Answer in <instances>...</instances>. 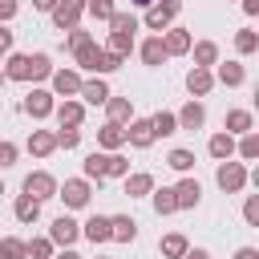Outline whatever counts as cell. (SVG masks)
Returning <instances> with one entry per match:
<instances>
[{
    "instance_id": "1",
    "label": "cell",
    "mask_w": 259,
    "mask_h": 259,
    "mask_svg": "<svg viewBox=\"0 0 259 259\" xmlns=\"http://www.w3.org/2000/svg\"><path fill=\"white\" fill-rule=\"evenodd\" d=\"M214 182H219L227 194H239V190H243L251 178H247V166H243V162H231V158H227V162H219V170H214Z\"/></svg>"
},
{
    "instance_id": "2",
    "label": "cell",
    "mask_w": 259,
    "mask_h": 259,
    "mask_svg": "<svg viewBox=\"0 0 259 259\" xmlns=\"http://www.w3.org/2000/svg\"><path fill=\"white\" fill-rule=\"evenodd\" d=\"M57 198H65L69 210H81V206H89L93 186H89V178H65V186H57Z\"/></svg>"
},
{
    "instance_id": "3",
    "label": "cell",
    "mask_w": 259,
    "mask_h": 259,
    "mask_svg": "<svg viewBox=\"0 0 259 259\" xmlns=\"http://www.w3.org/2000/svg\"><path fill=\"white\" fill-rule=\"evenodd\" d=\"M182 12V0H154L150 8H146V28L150 32H162V28H170V20Z\"/></svg>"
},
{
    "instance_id": "4",
    "label": "cell",
    "mask_w": 259,
    "mask_h": 259,
    "mask_svg": "<svg viewBox=\"0 0 259 259\" xmlns=\"http://www.w3.org/2000/svg\"><path fill=\"white\" fill-rule=\"evenodd\" d=\"M24 194H28V198H36V202L57 198V178H53L49 170H32V174L24 178Z\"/></svg>"
},
{
    "instance_id": "5",
    "label": "cell",
    "mask_w": 259,
    "mask_h": 259,
    "mask_svg": "<svg viewBox=\"0 0 259 259\" xmlns=\"http://www.w3.org/2000/svg\"><path fill=\"white\" fill-rule=\"evenodd\" d=\"M125 142L134 146V150H150L158 138H154V125H150V117H130L125 121Z\"/></svg>"
},
{
    "instance_id": "6",
    "label": "cell",
    "mask_w": 259,
    "mask_h": 259,
    "mask_svg": "<svg viewBox=\"0 0 259 259\" xmlns=\"http://www.w3.org/2000/svg\"><path fill=\"white\" fill-rule=\"evenodd\" d=\"M81 12H85V0H57V8H53V24H57L61 32H69V28L81 24Z\"/></svg>"
},
{
    "instance_id": "7",
    "label": "cell",
    "mask_w": 259,
    "mask_h": 259,
    "mask_svg": "<svg viewBox=\"0 0 259 259\" xmlns=\"http://www.w3.org/2000/svg\"><path fill=\"white\" fill-rule=\"evenodd\" d=\"M49 239H53V247H73V243L81 239V223H73L69 214H61V219H53Z\"/></svg>"
},
{
    "instance_id": "8",
    "label": "cell",
    "mask_w": 259,
    "mask_h": 259,
    "mask_svg": "<svg viewBox=\"0 0 259 259\" xmlns=\"http://www.w3.org/2000/svg\"><path fill=\"white\" fill-rule=\"evenodd\" d=\"M49 81H53V93L57 97H77L81 93V73L77 69H53Z\"/></svg>"
},
{
    "instance_id": "9",
    "label": "cell",
    "mask_w": 259,
    "mask_h": 259,
    "mask_svg": "<svg viewBox=\"0 0 259 259\" xmlns=\"http://www.w3.org/2000/svg\"><path fill=\"white\" fill-rule=\"evenodd\" d=\"M158 36H162V45H166L170 57H182V53H190V45H194L190 28H162Z\"/></svg>"
},
{
    "instance_id": "10",
    "label": "cell",
    "mask_w": 259,
    "mask_h": 259,
    "mask_svg": "<svg viewBox=\"0 0 259 259\" xmlns=\"http://www.w3.org/2000/svg\"><path fill=\"white\" fill-rule=\"evenodd\" d=\"M53 105H57V101H53V93H49V89H32V93L24 97V113H28V117H36V121H40V117H49V113H53Z\"/></svg>"
},
{
    "instance_id": "11",
    "label": "cell",
    "mask_w": 259,
    "mask_h": 259,
    "mask_svg": "<svg viewBox=\"0 0 259 259\" xmlns=\"http://www.w3.org/2000/svg\"><path fill=\"white\" fill-rule=\"evenodd\" d=\"M174 190V202H178V210H190V206H198V198H202V186H198V178H182L178 186H170Z\"/></svg>"
},
{
    "instance_id": "12",
    "label": "cell",
    "mask_w": 259,
    "mask_h": 259,
    "mask_svg": "<svg viewBox=\"0 0 259 259\" xmlns=\"http://www.w3.org/2000/svg\"><path fill=\"white\" fill-rule=\"evenodd\" d=\"M186 89H190V97H206V93L214 89V73L202 69V65H194V69L186 73Z\"/></svg>"
},
{
    "instance_id": "13",
    "label": "cell",
    "mask_w": 259,
    "mask_h": 259,
    "mask_svg": "<svg viewBox=\"0 0 259 259\" xmlns=\"http://www.w3.org/2000/svg\"><path fill=\"white\" fill-rule=\"evenodd\" d=\"M174 117H178V130H202L206 109H202V101H194V97H190V101H186V105H182Z\"/></svg>"
},
{
    "instance_id": "14",
    "label": "cell",
    "mask_w": 259,
    "mask_h": 259,
    "mask_svg": "<svg viewBox=\"0 0 259 259\" xmlns=\"http://www.w3.org/2000/svg\"><path fill=\"white\" fill-rule=\"evenodd\" d=\"M138 57H142V61H146L150 69H158V65H162V61H166L170 53H166V45H162V36H146V40L138 45Z\"/></svg>"
},
{
    "instance_id": "15",
    "label": "cell",
    "mask_w": 259,
    "mask_h": 259,
    "mask_svg": "<svg viewBox=\"0 0 259 259\" xmlns=\"http://www.w3.org/2000/svg\"><path fill=\"white\" fill-rule=\"evenodd\" d=\"M53 150H57V134L53 130H32L28 134V154L32 158H49Z\"/></svg>"
},
{
    "instance_id": "16",
    "label": "cell",
    "mask_w": 259,
    "mask_h": 259,
    "mask_svg": "<svg viewBox=\"0 0 259 259\" xmlns=\"http://www.w3.org/2000/svg\"><path fill=\"white\" fill-rule=\"evenodd\" d=\"M109 239H113V243H134V239H138V223H134L130 214H113V219H109Z\"/></svg>"
},
{
    "instance_id": "17",
    "label": "cell",
    "mask_w": 259,
    "mask_h": 259,
    "mask_svg": "<svg viewBox=\"0 0 259 259\" xmlns=\"http://www.w3.org/2000/svg\"><path fill=\"white\" fill-rule=\"evenodd\" d=\"M81 105H105V97H109V85L101 81V77H93V81H81Z\"/></svg>"
},
{
    "instance_id": "18",
    "label": "cell",
    "mask_w": 259,
    "mask_h": 259,
    "mask_svg": "<svg viewBox=\"0 0 259 259\" xmlns=\"http://www.w3.org/2000/svg\"><path fill=\"white\" fill-rule=\"evenodd\" d=\"M53 113H57V121H61V125H81V121H85V105H81V101H73V97H65L61 105H53Z\"/></svg>"
},
{
    "instance_id": "19",
    "label": "cell",
    "mask_w": 259,
    "mask_h": 259,
    "mask_svg": "<svg viewBox=\"0 0 259 259\" xmlns=\"http://www.w3.org/2000/svg\"><path fill=\"white\" fill-rule=\"evenodd\" d=\"M97 146H101V150H121V146H125V125L105 121V125L97 130Z\"/></svg>"
},
{
    "instance_id": "20",
    "label": "cell",
    "mask_w": 259,
    "mask_h": 259,
    "mask_svg": "<svg viewBox=\"0 0 259 259\" xmlns=\"http://www.w3.org/2000/svg\"><path fill=\"white\" fill-rule=\"evenodd\" d=\"M206 154L210 158H219V162H227V158H235V134H214L210 142H206Z\"/></svg>"
},
{
    "instance_id": "21",
    "label": "cell",
    "mask_w": 259,
    "mask_h": 259,
    "mask_svg": "<svg viewBox=\"0 0 259 259\" xmlns=\"http://www.w3.org/2000/svg\"><path fill=\"white\" fill-rule=\"evenodd\" d=\"M121 182H125V194H130V198H142V194L154 190V174H146V170H134V174H125Z\"/></svg>"
},
{
    "instance_id": "22",
    "label": "cell",
    "mask_w": 259,
    "mask_h": 259,
    "mask_svg": "<svg viewBox=\"0 0 259 259\" xmlns=\"http://www.w3.org/2000/svg\"><path fill=\"white\" fill-rule=\"evenodd\" d=\"M0 73H4V81H24L28 77V53H8Z\"/></svg>"
},
{
    "instance_id": "23",
    "label": "cell",
    "mask_w": 259,
    "mask_h": 259,
    "mask_svg": "<svg viewBox=\"0 0 259 259\" xmlns=\"http://www.w3.org/2000/svg\"><path fill=\"white\" fill-rule=\"evenodd\" d=\"M49 77H53L49 53H28V77H24V81H49Z\"/></svg>"
},
{
    "instance_id": "24",
    "label": "cell",
    "mask_w": 259,
    "mask_h": 259,
    "mask_svg": "<svg viewBox=\"0 0 259 259\" xmlns=\"http://www.w3.org/2000/svg\"><path fill=\"white\" fill-rule=\"evenodd\" d=\"M105 113H109V121H117V125H125L130 117H134V105H130V97H105Z\"/></svg>"
},
{
    "instance_id": "25",
    "label": "cell",
    "mask_w": 259,
    "mask_h": 259,
    "mask_svg": "<svg viewBox=\"0 0 259 259\" xmlns=\"http://www.w3.org/2000/svg\"><path fill=\"white\" fill-rule=\"evenodd\" d=\"M81 235H85L89 243H109V214H93V219L81 227Z\"/></svg>"
},
{
    "instance_id": "26",
    "label": "cell",
    "mask_w": 259,
    "mask_h": 259,
    "mask_svg": "<svg viewBox=\"0 0 259 259\" xmlns=\"http://www.w3.org/2000/svg\"><path fill=\"white\" fill-rule=\"evenodd\" d=\"M214 81H223L227 89H235V85H243V81H247V69H243L239 61H227V65H219Z\"/></svg>"
},
{
    "instance_id": "27",
    "label": "cell",
    "mask_w": 259,
    "mask_h": 259,
    "mask_svg": "<svg viewBox=\"0 0 259 259\" xmlns=\"http://www.w3.org/2000/svg\"><path fill=\"white\" fill-rule=\"evenodd\" d=\"M223 130H227V134H247V130H255L251 109H231V113H227V121H223Z\"/></svg>"
},
{
    "instance_id": "28",
    "label": "cell",
    "mask_w": 259,
    "mask_h": 259,
    "mask_svg": "<svg viewBox=\"0 0 259 259\" xmlns=\"http://www.w3.org/2000/svg\"><path fill=\"white\" fill-rule=\"evenodd\" d=\"M12 214H16V223H36V219H40V202L28 198V194H20V198L12 202Z\"/></svg>"
},
{
    "instance_id": "29",
    "label": "cell",
    "mask_w": 259,
    "mask_h": 259,
    "mask_svg": "<svg viewBox=\"0 0 259 259\" xmlns=\"http://www.w3.org/2000/svg\"><path fill=\"white\" fill-rule=\"evenodd\" d=\"M186 235H178V231H170V235H162V243H158V251L166 255V259H182L186 255Z\"/></svg>"
},
{
    "instance_id": "30",
    "label": "cell",
    "mask_w": 259,
    "mask_h": 259,
    "mask_svg": "<svg viewBox=\"0 0 259 259\" xmlns=\"http://www.w3.org/2000/svg\"><path fill=\"white\" fill-rule=\"evenodd\" d=\"M190 53H194V65H202V69L219 65V45L214 40H198V45H190Z\"/></svg>"
},
{
    "instance_id": "31",
    "label": "cell",
    "mask_w": 259,
    "mask_h": 259,
    "mask_svg": "<svg viewBox=\"0 0 259 259\" xmlns=\"http://www.w3.org/2000/svg\"><path fill=\"white\" fill-rule=\"evenodd\" d=\"M235 154H239L243 162H255V158H259V134H255V130L239 134V142H235Z\"/></svg>"
},
{
    "instance_id": "32",
    "label": "cell",
    "mask_w": 259,
    "mask_h": 259,
    "mask_svg": "<svg viewBox=\"0 0 259 259\" xmlns=\"http://www.w3.org/2000/svg\"><path fill=\"white\" fill-rule=\"evenodd\" d=\"M150 125H154V138H170V134H178V117L166 113V109H158V113L150 117Z\"/></svg>"
},
{
    "instance_id": "33",
    "label": "cell",
    "mask_w": 259,
    "mask_h": 259,
    "mask_svg": "<svg viewBox=\"0 0 259 259\" xmlns=\"http://www.w3.org/2000/svg\"><path fill=\"white\" fill-rule=\"evenodd\" d=\"M81 166H85V178H89V182H97V186L105 182V154H101V150H93Z\"/></svg>"
},
{
    "instance_id": "34",
    "label": "cell",
    "mask_w": 259,
    "mask_h": 259,
    "mask_svg": "<svg viewBox=\"0 0 259 259\" xmlns=\"http://www.w3.org/2000/svg\"><path fill=\"white\" fill-rule=\"evenodd\" d=\"M105 24H109V32H130V36L138 32V16L134 12H113Z\"/></svg>"
},
{
    "instance_id": "35",
    "label": "cell",
    "mask_w": 259,
    "mask_h": 259,
    "mask_svg": "<svg viewBox=\"0 0 259 259\" xmlns=\"http://www.w3.org/2000/svg\"><path fill=\"white\" fill-rule=\"evenodd\" d=\"M121 61H125V57H117V53L101 49V53H97V65H93V73H97V77H105V73H117V69H121Z\"/></svg>"
},
{
    "instance_id": "36",
    "label": "cell",
    "mask_w": 259,
    "mask_h": 259,
    "mask_svg": "<svg viewBox=\"0 0 259 259\" xmlns=\"http://www.w3.org/2000/svg\"><path fill=\"white\" fill-rule=\"evenodd\" d=\"M166 166H170V170H178V174H190V166H194V154L178 146V150H170V154H166Z\"/></svg>"
},
{
    "instance_id": "37",
    "label": "cell",
    "mask_w": 259,
    "mask_h": 259,
    "mask_svg": "<svg viewBox=\"0 0 259 259\" xmlns=\"http://www.w3.org/2000/svg\"><path fill=\"white\" fill-rule=\"evenodd\" d=\"M130 174V158H121L117 150L105 154V178H125Z\"/></svg>"
},
{
    "instance_id": "38",
    "label": "cell",
    "mask_w": 259,
    "mask_h": 259,
    "mask_svg": "<svg viewBox=\"0 0 259 259\" xmlns=\"http://www.w3.org/2000/svg\"><path fill=\"white\" fill-rule=\"evenodd\" d=\"M235 49H239L243 57H251V53L259 49V32H255V28H239V32H235Z\"/></svg>"
},
{
    "instance_id": "39",
    "label": "cell",
    "mask_w": 259,
    "mask_h": 259,
    "mask_svg": "<svg viewBox=\"0 0 259 259\" xmlns=\"http://www.w3.org/2000/svg\"><path fill=\"white\" fill-rule=\"evenodd\" d=\"M81 146V125H61L57 130V150H77Z\"/></svg>"
},
{
    "instance_id": "40",
    "label": "cell",
    "mask_w": 259,
    "mask_h": 259,
    "mask_svg": "<svg viewBox=\"0 0 259 259\" xmlns=\"http://www.w3.org/2000/svg\"><path fill=\"white\" fill-rule=\"evenodd\" d=\"M150 194H154V210H158V214H174V210H178V202H174V190H170V186L150 190Z\"/></svg>"
},
{
    "instance_id": "41",
    "label": "cell",
    "mask_w": 259,
    "mask_h": 259,
    "mask_svg": "<svg viewBox=\"0 0 259 259\" xmlns=\"http://www.w3.org/2000/svg\"><path fill=\"white\" fill-rule=\"evenodd\" d=\"M24 259H53V239H28Z\"/></svg>"
},
{
    "instance_id": "42",
    "label": "cell",
    "mask_w": 259,
    "mask_h": 259,
    "mask_svg": "<svg viewBox=\"0 0 259 259\" xmlns=\"http://www.w3.org/2000/svg\"><path fill=\"white\" fill-rule=\"evenodd\" d=\"M109 53H117V57H130L134 53V36L130 32H109V45H105Z\"/></svg>"
},
{
    "instance_id": "43",
    "label": "cell",
    "mask_w": 259,
    "mask_h": 259,
    "mask_svg": "<svg viewBox=\"0 0 259 259\" xmlns=\"http://www.w3.org/2000/svg\"><path fill=\"white\" fill-rule=\"evenodd\" d=\"M97 53H101V45H97V40H89V45H85V49H77L73 57H77V65H81L85 73H93V65H97Z\"/></svg>"
},
{
    "instance_id": "44",
    "label": "cell",
    "mask_w": 259,
    "mask_h": 259,
    "mask_svg": "<svg viewBox=\"0 0 259 259\" xmlns=\"http://www.w3.org/2000/svg\"><path fill=\"white\" fill-rule=\"evenodd\" d=\"M85 12H89L93 20H109L117 8H113V0H85Z\"/></svg>"
},
{
    "instance_id": "45",
    "label": "cell",
    "mask_w": 259,
    "mask_h": 259,
    "mask_svg": "<svg viewBox=\"0 0 259 259\" xmlns=\"http://www.w3.org/2000/svg\"><path fill=\"white\" fill-rule=\"evenodd\" d=\"M0 259H24V239H0Z\"/></svg>"
},
{
    "instance_id": "46",
    "label": "cell",
    "mask_w": 259,
    "mask_h": 259,
    "mask_svg": "<svg viewBox=\"0 0 259 259\" xmlns=\"http://www.w3.org/2000/svg\"><path fill=\"white\" fill-rule=\"evenodd\" d=\"M89 40H93V32H85V28H69V49H73V53L85 49Z\"/></svg>"
},
{
    "instance_id": "47",
    "label": "cell",
    "mask_w": 259,
    "mask_h": 259,
    "mask_svg": "<svg viewBox=\"0 0 259 259\" xmlns=\"http://www.w3.org/2000/svg\"><path fill=\"white\" fill-rule=\"evenodd\" d=\"M243 219H247L251 227H259V194H251V198L243 202Z\"/></svg>"
},
{
    "instance_id": "48",
    "label": "cell",
    "mask_w": 259,
    "mask_h": 259,
    "mask_svg": "<svg viewBox=\"0 0 259 259\" xmlns=\"http://www.w3.org/2000/svg\"><path fill=\"white\" fill-rule=\"evenodd\" d=\"M16 154H20V150H16L12 142H0V170H8V166H16Z\"/></svg>"
},
{
    "instance_id": "49",
    "label": "cell",
    "mask_w": 259,
    "mask_h": 259,
    "mask_svg": "<svg viewBox=\"0 0 259 259\" xmlns=\"http://www.w3.org/2000/svg\"><path fill=\"white\" fill-rule=\"evenodd\" d=\"M16 8H20L16 0H0V24H8V20L16 16Z\"/></svg>"
},
{
    "instance_id": "50",
    "label": "cell",
    "mask_w": 259,
    "mask_h": 259,
    "mask_svg": "<svg viewBox=\"0 0 259 259\" xmlns=\"http://www.w3.org/2000/svg\"><path fill=\"white\" fill-rule=\"evenodd\" d=\"M8 49H12V28L0 24V53H8Z\"/></svg>"
},
{
    "instance_id": "51",
    "label": "cell",
    "mask_w": 259,
    "mask_h": 259,
    "mask_svg": "<svg viewBox=\"0 0 259 259\" xmlns=\"http://www.w3.org/2000/svg\"><path fill=\"white\" fill-rule=\"evenodd\" d=\"M182 259H210V251H206V247H186Z\"/></svg>"
},
{
    "instance_id": "52",
    "label": "cell",
    "mask_w": 259,
    "mask_h": 259,
    "mask_svg": "<svg viewBox=\"0 0 259 259\" xmlns=\"http://www.w3.org/2000/svg\"><path fill=\"white\" fill-rule=\"evenodd\" d=\"M235 259H259V251H255V247H239V251H235Z\"/></svg>"
},
{
    "instance_id": "53",
    "label": "cell",
    "mask_w": 259,
    "mask_h": 259,
    "mask_svg": "<svg viewBox=\"0 0 259 259\" xmlns=\"http://www.w3.org/2000/svg\"><path fill=\"white\" fill-rule=\"evenodd\" d=\"M32 8H36V12H53V8H57V0H32Z\"/></svg>"
},
{
    "instance_id": "54",
    "label": "cell",
    "mask_w": 259,
    "mask_h": 259,
    "mask_svg": "<svg viewBox=\"0 0 259 259\" xmlns=\"http://www.w3.org/2000/svg\"><path fill=\"white\" fill-rule=\"evenodd\" d=\"M53 259H81L73 247H61V251H53Z\"/></svg>"
},
{
    "instance_id": "55",
    "label": "cell",
    "mask_w": 259,
    "mask_h": 259,
    "mask_svg": "<svg viewBox=\"0 0 259 259\" xmlns=\"http://www.w3.org/2000/svg\"><path fill=\"white\" fill-rule=\"evenodd\" d=\"M239 4H243V12H247V16H255V12H259V0H239Z\"/></svg>"
},
{
    "instance_id": "56",
    "label": "cell",
    "mask_w": 259,
    "mask_h": 259,
    "mask_svg": "<svg viewBox=\"0 0 259 259\" xmlns=\"http://www.w3.org/2000/svg\"><path fill=\"white\" fill-rule=\"evenodd\" d=\"M130 4H134V8H150L154 0H130Z\"/></svg>"
},
{
    "instance_id": "57",
    "label": "cell",
    "mask_w": 259,
    "mask_h": 259,
    "mask_svg": "<svg viewBox=\"0 0 259 259\" xmlns=\"http://www.w3.org/2000/svg\"><path fill=\"white\" fill-rule=\"evenodd\" d=\"M0 89H4V73H0Z\"/></svg>"
},
{
    "instance_id": "58",
    "label": "cell",
    "mask_w": 259,
    "mask_h": 259,
    "mask_svg": "<svg viewBox=\"0 0 259 259\" xmlns=\"http://www.w3.org/2000/svg\"><path fill=\"white\" fill-rule=\"evenodd\" d=\"M0 194H4V182H0Z\"/></svg>"
},
{
    "instance_id": "59",
    "label": "cell",
    "mask_w": 259,
    "mask_h": 259,
    "mask_svg": "<svg viewBox=\"0 0 259 259\" xmlns=\"http://www.w3.org/2000/svg\"><path fill=\"white\" fill-rule=\"evenodd\" d=\"M0 61H4V53H0Z\"/></svg>"
}]
</instances>
